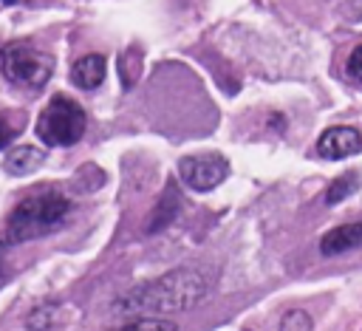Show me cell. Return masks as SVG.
<instances>
[{
    "label": "cell",
    "instance_id": "obj_3",
    "mask_svg": "<svg viewBox=\"0 0 362 331\" xmlns=\"http://www.w3.org/2000/svg\"><path fill=\"white\" fill-rule=\"evenodd\" d=\"M88 116L79 102L68 96H51L45 110L37 119V136L45 147H71L85 136Z\"/></svg>",
    "mask_w": 362,
    "mask_h": 331
},
{
    "label": "cell",
    "instance_id": "obj_9",
    "mask_svg": "<svg viewBox=\"0 0 362 331\" xmlns=\"http://www.w3.org/2000/svg\"><path fill=\"white\" fill-rule=\"evenodd\" d=\"M42 158H45L42 150L23 144V147L8 150V156L3 158V167H6V173H11V175H28V173H34V170L42 164Z\"/></svg>",
    "mask_w": 362,
    "mask_h": 331
},
{
    "label": "cell",
    "instance_id": "obj_5",
    "mask_svg": "<svg viewBox=\"0 0 362 331\" xmlns=\"http://www.w3.org/2000/svg\"><path fill=\"white\" fill-rule=\"evenodd\" d=\"M178 175L181 181L195 190V192H209L215 190L226 175H229V164L221 153H206V156H184L178 161Z\"/></svg>",
    "mask_w": 362,
    "mask_h": 331
},
{
    "label": "cell",
    "instance_id": "obj_1",
    "mask_svg": "<svg viewBox=\"0 0 362 331\" xmlns=\"http://www.w3.org/2000/svg\"><path fill=\"white\" fill-rule=\"evenodd\" d=\"M206 277L198 269H170L167 274L147 280L122 297L113 300V311L133 317V314H175L198 306L206 297Z\"/></svg>",
    "mask_w": 362,
    "mask_h": 331
},
{
    "label": "cell",
    "instance_id": "obj_8",
    "mask_svg": "<svg viewBox=\"0 0 362 331\" xmlns=\"http://www.w3.org/2000/svg\"><path fill=\"white\" fill-rule=\"evenodd\" d=\"M105 74H107V59L102 54H85L74 62L71 68V82L76 88H85V91H93L105 82Z\"/></svg>",
    "mask_w": 362,
    "mask_h": 331
},
{
    "label": "cell",
    "instance_id": "obj_13",
    "mask_svg": "<svg viewBox=\"0 0 362 331\" xmlns=\"http://www.w3.org/2000/svg\"><path fill=\"white\" fill-rule=\"evenodd\" d=\"M283 331H311V320L305 311H288L283 317Z\"/></svg>",
    "mask_w": 362,
    "mask_h": 331
},
{
    "label": "cell",
    "instance_id": "obj_11",
    "mask_svg": "<svg viewBox=\"0 0 362 331\" xmlns=\"http://www.w3.org/2000/svg\"><path fill=\"white\" fill-rule=\"evenodd\" d=\"M356 187H359V175L356 173H345V175L334 178L331 187L325 190V204H339L342 198H348L351 192H356Z\"/></svg>",
    "mask_w": 362,
    "mask_h": 331
},
{
    "label": "cell",
    "instance_id": "obj_2",
    "mask_svg": "<svg viewBox=\"0 0 362 331\" xmlns=\"http://www.w3.org/2000/svg\"><path fill=\"white\" fill-rule=\"evenodd\" d=\"M71 212V201L59 190H40L34 195H25L6 221V235L11 243L34 240L42 235L57 232Z\"/></svg>",
    "mask_w": 362,
    "mask_h": 331
},
{
    "label": "cell",
    "instance_id": "obj_12",
    "mask_svg": "<svg viewBox=\"0 0 362 331\" xmlns=\"http://www.w3.org/2000/svg\"><path fill=\"white\" fill-rule=\"evenodd\" d=\"M119 331H175V323L173 320H158V317H133L127 320Z\"/></svg>",
    "mask_w": 362,
    "mask_h": 331
},
{
    "label": "cell",
    "instance_id": "obj_14",
    "mask_svg": "<svg viewBox=\"0 0 362 331\" xmlns=\"http://www.w3.org/2000/svg\"><path fill=\"white\" fill-rule=\"evenodd\" d=\"M51 317H54V306H42V308H34L25 323H28L31 331H40L42 325H45V328L51 325Z\"/></svg>",
    "mask_w": 362,
    "mask_h": 331
},
{
    "label": "cell",
    "instance_id": "obj_6",
    "mask_svg": "<svg viewBox=\"0 0 362 331\" xmlns=\"http://www.w3.org/2000/svg\"><path fill=\"white\" fill-rule=\"evenodd\" d=\"M359 150H362V136L356 127H348V124L328 127L317 139V153L322 158H345V156H354Z\"/></svg>",
    "mask_w": 362,
    "mask_h": 331
},
{
    "label": "cell",
    "instance_id": "obj_18",
    "mask_svg": "<svg viewBox=\"0 0 362 331\" xmlns=\"http://www.w3.org/2000/svg\"><path fill=\"white\" fill-rule=\"evenodd\" d=\"M0 249H3V240H0Z\"/></svg>",
    "mask_w": 362,
    "mask_h": 331
},
{
    "label": "cell",
    "instance_id": "obj_7",
    "mask_svg": "<svg viewBox=\"0 0 362 331\" xmlns=\"http://www.w3.org/2000/svg\"><path fill=\"white\" fill-rule=\"evenodd\" d=\"M359 246H362V221L334 226L320 238V252L325 257H334V255H342V252H351Z\"/></svg>",
    "mask_w": 362,
    "mask_h": 331
},
{
    "label": "cell",
    "instance_id": "obj_17",
    "mask_svg": "<svg viewBox=\"0 0 362 331\" xmlns=\"http://www.w3.org/2000/svg\"><path fill=\"white\" fill-rule=\"evenodd\" d=\"M0 3H6V6H14V3H20V0H0Z\"/></svg>",
    "mask_w": 362,
    "mask_h": 331
},
{
    "label": "cell",
    "instance_id": "obj_15",
    "mask_svg": "<svg viewBox=\"0 0 362 331\" xmlns=\"http://www.w3.org/2000/svg\"><path fill=\"white\" fill-rule=\"evenodd\" d=\"M345 71H348V76H351L356 85H362V45H356V48L351 51V57H348V62H345Z\"/></svg>",
    "mask_w": 362,
    "mask_h": 331
},
{
    "label": "cell",
    "instance_id": "obj_10",
    "mask_svg": "<svg viewBox=\"0 0 362 331\" xmlns=\"http://www.w3.org/2000/svg\"><path fill=\"white\" fill-rule=\"evenodd\" d=\"M178 195H175V187L170 184L167 187V192H164V198H161V204L156 207V212L150 215V221H147V232H156V229H164L173 218H175V212H178Z\"/></svg>",
    "mask_w": 362,
    "mask_h": 331
},
{
    "label": "cell",
    "instance_id": "obj_16",
    "mask_svg": "<svg viewBox=\"0 0 362 331\" xmlns=\"http://www.w3.org/2000/svg\"><path fill=\"white\" fill-rule=\"evenodd\" d=\"M14 136H17V127L6 116H0V150H6L14 141Z\"/></svg>",
    "mask_w": 362,
    "mask_h": 331
},
{
    "label": "cell",
    "instance_id": "obj_4",
    "mask_svg": "<svg viewBox=\"0 0 362 331\" xmlns=\"http://www.w3.org/2000/svg\"><path fill=\"white\" fill-rule=\"evenodd\" d=\"M0 71L8 82L40 91L54 74V57L31 48L28 42H8L0 48Z\"/></svg>",
    "mask_w": 362,
    "mask_h": 331
}]
</instances>
